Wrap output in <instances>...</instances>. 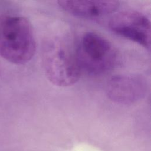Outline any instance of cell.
Returning a JSON list of instances; mask_svg holds the SVG:
<instances>
[{"mask_svg":"<svg viewBox=\"0 0 151 151\" xmlns=\"http://www.w3.org/2000/svg\"><path fill=\"white\" fill-rule=\"evenodd\" d=\"M147 90L146 79L139 75L122 74L111 77L106 84L108 97L116 103L132 104L143 99Z\"/></svg>","mask_w":151,"mask_h":151,"instance_id":"5b68a950","label":"cell"},{"mask_svg":"<svg viewBox=\"0 0 151 151\" xmlns=\"http://www.w3.org/2000/svg\"><path fill=\"white\" fill-rule=\"evenodd\" d=\"M58 5L65 12L81 18L101 17L115 12L119 6L116 1H59Z\"/></svg>","mask_w":151,"mask_h":151,"instance_id":"8992f818","label":"cell"},{"mask_svg":"<svg viewBox=\"0 0 151 151\" xmlns=\"http://www.w3.org/2000/svg\"><path fill=\"white\" fill-rule=\"evenodd\" d=\"M64 37L53 36L43 44L42 60L48 80L59 87H68L76 83L80 76L76 49Z\"/></svg>","mask_w":151,"mask_h":151,"instance_id":"6da1fadb","label":"cell"},{"mask_svg":"<svg viewBox=\"0 0 151 151\" xmlns=\"http://www.w3.org/2000/svg\"><path fill=\"white\" fill-rule=\"evenodd\" d=\"M109 27L116 34L150 50V22L141 12L133 10L121 11L111 18Z\"/></svg>","mask_w":151,"mask_h":151,"instance_id":"277c9868","label":"cell"},{"mask_svg":"<svg viewBox=\"0 0 151 151\" xmlns=\"http://www.w3.org/2000/svg\"><path fill=\"white\" fill-rule=\"evenodd\" d=\"M76 52L80 70L92 75L108 72L117 62V52L111 43L93 32L82 36Z\"/></svg>","mask_w":151,"mask_h":151,"instance_id":"3957f363","label":"cell"},{"mask_svg":"<svg viewBox=\"0 0 151 151\" xmlns=\"http://www.w3.org/2000/svg\"><path fill=\"white\" fill-rule=\"evenodd\" d=\"M36 43L32 27L25 17L0 15V56L6 61L24 64L33 57Z\"/></svg>","mask_w":151,"mask_h":151,"instance_id":"7a4b0ae2","label":"cell"}]
</instances>
